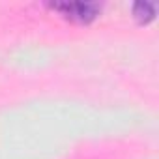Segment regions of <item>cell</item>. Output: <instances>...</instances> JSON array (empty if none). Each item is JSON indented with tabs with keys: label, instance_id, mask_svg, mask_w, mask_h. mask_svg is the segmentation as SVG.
<instances>
[{
	"label": "cell",
	"instance_id": "6da1fadb",
	"mask_svg": "<svg viewBox=\"0 0 159 159\" xmlns=\"http://www.w3.org/2000/svg\"><path fill=\"white\" fill-rule=\"evenodd\" d=\"M54 10H58L64 17L75 21V23H90L99 15L101 6L96 2H58L52 4Z\"/></svg>",
	"mask_w": 159,
	"mask_h": 159
},
{
	"label": "cell",
	"instance_id": "7a4b0ae2",
	"mask_svg": "<svg viewBox=\"0 0 159 159\" xmlns=\"http://www.w3.org/2000/svg\"><path fill=\"white\" fill-rule=\"evenodd\" d=\"M133 15L139 23L146 25L155 17V10L150 2H137V4H133Z\"/></svg>",
	"mask_w": 159,
	"mask_h": 159
}]
</instances>
